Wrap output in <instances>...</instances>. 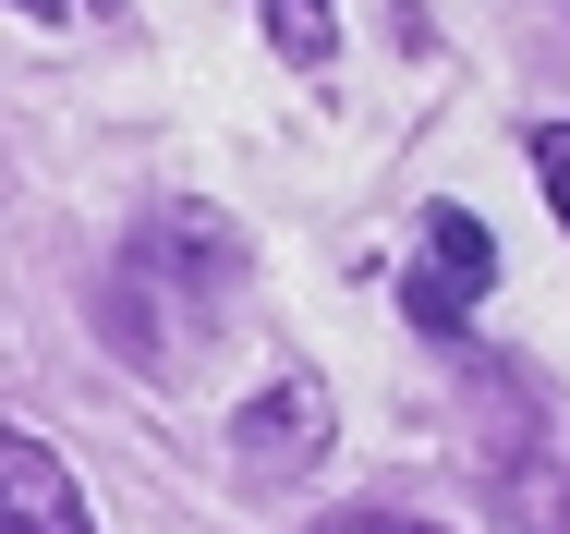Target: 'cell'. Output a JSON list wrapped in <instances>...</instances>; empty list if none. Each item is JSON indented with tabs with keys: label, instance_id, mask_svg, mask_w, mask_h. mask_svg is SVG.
<instances>
[{
	"label": "cell",
	"instance_id": "cell-1",
	"mask_svg": "<svg viewBox=\"0 0 570 534\" xmlns=\"http://www.w3.org/2000/svg\"><path fill=\"white\" fill-rule=\"evenodd\" d=\"M485 280H498V243H485V219H473V207H438V219H425V255H413V280H401V317L425 328V340H461V328L485 317Z\"/></svg>",
	"mask_w": 570,
	"mask_h": 534
},
{
	"label": "cell",
	"instance_id": "cell-2",
	"mask_svg": "<svg viewBox=\"0 0 570 534\" xmlns=\"http://www.w3.org/2000/svg\"><path fill=\"white\" fill-rule=\"evenodd\" d=\"M316 449H328V389H316V377H279V389H255V401H243V426H230V462H243L255 486L304 474Z\"/></svg>",
	"mask_w": 570,
	"mask_h": 534
},
{
	"label": "cell",
	"instance_id": "cell-3",
	"mask_svg": "<svg viewBox=\"0 0 570 534\" xmlns=\"http://www.w3.org/2000/svg\"><path fill=\"white\" fill-rule=\"evenodd\" d=\"M0 474H12V534H98L49 437H12V449H0Z\"/></svg>",
	"mask_w": 570,
	"mask_h": 534
},
{
	"label": "cell",
	"instance_id": "cell-4",
	"mask_svg": "<svg viewBox=\"0 0 570 534\" xmlns=\"http://www.w3.org/2000/svg\"><path fill=\"white\" fill-rule=\"evenodd\" d=\"M255 12H267V37H279V49H292L304 74L328 61V0H255Z\"/></svg>",
	"mask_w": 570,
	"mask_h": 534
},
{
	"label": "cell",
	"instance_id": "cell-5",
	"mask_svg": "<svg viewBox=\"0 0 570 534\" xmlns=\"http://www.w3.org/2000/svg\"><path fill=\"white\" fill-rule=\"evenodd\" d=\"M534 183H547V207L570 231V122H534Z\"/></svg>",
	"mask_w": 570,
	"mask_h": 534
},
{
	"label": "cell",
	"instance_id": "cell-6",
	"mask_svg": "<svg viewBox=\"0 0 570 534\" xmlns=\"http://www.w3.org/2000/svg\"><path fill=\"white\" fill-rule=\"evenodd\" d=\"M316 534H438V523H413V511H341V523H316Z\"/></svg>",
	"mask_w": 570,
	"mask_h": 534
}]
</instances>
